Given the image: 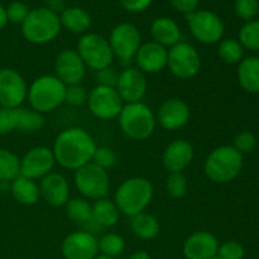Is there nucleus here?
I'll use <instances>...</instances> for the list:
<instances>
[{"mask_svg": "<svg viewBox=\"0 0 259 259\" xmlns=\"http://www.w3.org/2000/svg\"><path fill=\"white\" fill-rule=\"evenodd\" d=\"M89 94L86 89L81 83L77 85L66 86L65 94V103L71 106H82L83 104L88 103Z\"/></svg>", "mask_w": 259, "mask_h": 259, "instance_id": "nucleus-37", "label": "nucleus"}, {"mask_svg": "<svg viewBox=\"0 0 259 259\" xmlns=\"http://www.w3.org/2000/svg\"><path fill=\"white\" fill-rule=\"evenodd\" d=\"M187 22L192 35L205 45L219 42L224 34L222 19L209 10H197L187 14Z\"/></svg>", "mask_w": 259, "mask_h": 259, "instance_id": "nucleus-11", "label": "nucleus"}, {"mask_svg": "<svg viewBox=\"0 0 259 259\" xmlns=\"http://www.w3.org/2000/svg\"><path fill=\"white\" fill-rule=\"evenodd\" d=\"M166 190L175 199H181L187 191V180L182 172L169 174L166 181Z\"/></svg>", "mask_w": 259, "mask_h": 259, "instance_id": "nucleus-35", "label": "nucleus"}, {"mask_svg": "<svg viewBox=\"0 0 259 259\" xmlns=\"http://www.w3.org/2000/svg\"><path fill=\"white\" fill-rule=\"evenodd\" d=\"M56 164L52 149L38 146L28 151L20 159V175L30 180H42L51 174Z\"/></svg>", "mask_w": 259, "mask_h": 259, "instance_id": "nucleus-14", "label": "nucleus"}, {"mask_svg": "<svg viewBox=\"0 0 259 259\" xmlns=\"http://www.w3.org/2000/svg\"><path fill=\"white\" fill-rule=\"evenodd\" d=\"M126 259H152V258L146 250H138V252H134L133 254L129 255Z\"/></svg>", "mask_w": 259, "mask_h": 259, "instance_id": "nucleus-47", "label": "nucleus"}, {"mask_svg": "<svg viewBox=\"0 0 259 259\" xmlns=\"http://www.w3.org/2000/svg\"><path fill=\"white\" fill-rule=\"evenodd\" d=\"M109 43L114 56L121 61H129L136 56L142 46V37L136 25L121 23L113 29Z\"/></svg>", "mask_w": 259, "mask_h": 259, "instance_id": "nucleus-12", "label": "nucleus"}, {"mask_svg": "<svg viewBox=\"0 0 259 259\" xmlns=\"http://www.w3.org/2000/svg\"><path fill=\"white\" fill-rule=\"evenodd\" d=\"M7 22H8L7 10H5L4 8H3L2 5H0V29H3V28L5 27Z\"/></svg>", "mask_w": 259, "mask_h": 259, "instance_id": "nucleus-48", "label": "nucleus"}, {"mask_svg": "<svg viewBox=\"0 0 259 259\" xmlns=\"http://www.w3.org/2000/svg\"><path fill=\"white\" fill-rule=\"evenodd\" d=\"M40 197L51 206H63L70 197V186L65 177L57 172H51L39 184Z\"/></svg>", "mask_w": 259, "mask_h": 259, "instance_id": "nucleus-21", "label": "nucleus"}, {"mask_svg": "<svg viewBox=\"0 0 259 259\" xmlns=\"http://www.w3.org/2000/svg\"><path fill=\"white\" fill-rule=\"evenodd\" d=\"M91 162L100 167V168L108 171L109 168H111L116 163V154L109 147H96Z\"/></svg>", "mask_w": 259, "mask_h": 259, "instance_id": "nucleus-36", "label": "nucleus"}, {"mask_svg": "<svg viewBox=\"0 0 259 259\" xmlns=\"http://www.w3.org/2000/svg\"><path fill=\"white\" fill-rule=\"evenodd\" d=\"M194 159V148L190 142L176 139L167 146L163 153V166L169 174L182 172Z\"/></svg>", "mask_w": 259, "mask_h": 259, "instance_id": "nucleus-22", "label": "nucleus"}, {"mask_svg": "<svg viewBox=\"0 0 259 259\" xmlns=\"http://www.w3.org/2000/svg\"><path fill=\"white\" fill-rule=\"evenodd\" d=\"M218 55L224 62L234 65V63H239L243 60L244 48L240 45L239 40L229 38V39H224L220 42L219 47H218Z\"/></svg>", "mask_w": 259, "mask_h": 259, "instance_id": "nucleus-33", "label": "nucleus"}, {"mask_svg": "<svg viewBox=\"0 0 259 259\" xmlns=\"http://www.w3.org/2000/svg\"><path fill=\"white\" fill-rule=\"evenodd\" d=\"M61 20L56 13L47 8L30 10L22 23V33L25 39L34 45H45L58 35L61 30Z\"/></svg>", "mask_w": 259, "mask_h": 259, "instance_id": "nucleus-6", "label": "nucleus"}, {"mask_svg": "<svg viewBox=\"0 0 259 259\" xmlns=\"http://www.w3.org/2000/svg\"><path fill=\"white\" fill-rule=\"evenodd\" d=\"M118 206L115 202L109 199L96 200L93 205V222L101 228H110L118 223L119 220Z\"/></svg>", "mask_w": 259, "mask_h": 259, "instance_id": "nucleus-26", "label": "nucleus"}, {"mask_svg": "<svg viewBox=\"0 0 259 259\" xmlns=\"http://www.w3.org/2000/svg\"><path fill=\"white\" fill-rule=\"evenodd\" d=\"M62 254L65 259H95L99 254L98 239L86 230L71 233L62 242Z\"/></svg>", "mask_w": 259, "mask_h": 259, "instance_id": "nucleus-16", "label": "nucleus"}, {"mask_svg": "<svg viewBox=\"0 0 259 259\" xmlns=\"http://www.w3.org/2000/svg\"><path fill=\"white\" fill-rule=\"evenodd\" d=\"M46 3H47V9L51 10V12L56 13V14L58 12H63L62 0H46Z\"/></svg>", "mask_w": 259, "mask_h": 259, "instance_id": "nucleus-46", "label": "nucleus"}, {"mask_svg": "<svg viewBox=\"0 0 259 259\" xmlns=\"http://www.w3.org/2000/svg\"><path fill=\"white\" fill-rule=\"evenodd\" d=\"M174 8L179 12L185 14H191L196 12V8L199 5V0H169Z\"/></svg>", "mask_w": 259, "mask_h": 259, "instance_id": "nucleus-45", "label": "nucleus"}, {"mask_svg": "<svg viewBox=\"0 0 259 259\" xmlns=\"http://www.w3.org/2000/svg\"><path fill=\"white\" fill-rule=\"evenodd\" d=\"M18 124V108H2L0 109V136L17 131Z\"/></svg>", "mask_w": 259, "mask_h": 259, "instance_id": "nucleus-38", "label": "nucleus"}, {"mask_svg": "<svg viewBox=\"0 0 259 259\" xmlns=\"http://www.w3.org/2000/svg\"><path fill=\"white\" fill-rule=\"evenodd\" d=\"M77 53L82 58L86 67L95 71L109 67L114 60V53L109 40L96 33H88L78 39Z\"/></svg>", "mask_w": 259, "mask_h": 259, "instance_id": "nucleus-7", "label": "nucleus"}, {"mask_svg": "<svg viewBox=\"0 0 259 259\" xmlns=\"http://www.w3.org/2000/svg\"><path fill=\"white\" fill-rule=\"evenodd\" d=\"M210 259H222V258L218 257V255H215V257H212V258H210Z\"/></svg>", "mask_w": 259, "mask_h": 259, "instance_id": "nucleus-50", "label": "nucleus"}, {"mask_svg": "<svg viewBox=\"0 0 259 259\" xmlns=\"http://www.w3.org/2000/svg\"><path fill=\"white\" fill-rule=\"evenodd\" d=\"M96 143L93 137L80 126H71L61 132L53 144L56 163L63 168L77 171L90 163Z\"/></svg>", "mask_w": 259, "mask_h": 259, "instance_id": "nucleus-1", "label": "nucleus"}, {"mask_svg": "<svg viewBox=\"0 0 259 259\" xmlns=\"http://www.w3.org/2000/svg\"><path fill=\"white\" fill-rule=\"evenodd\" d=\"M218 257L222 259H243L244 258V248L234 240H229L219 244Z\"/></svg>", "mask_w": 259, "mask_h": 259, "instance_id": "nucleus-41", "label": "nucleus"}, {"mask_svg": "<svg viewBox=\"0 0 259 259\" xmlns=\"http://www.w3.org/2000/svg\"><path fill=\"white\" fill-rule=\"evenodd\" d=\"M190 108L186 101L172 98L164 101L158 110V121L166 131H177L189 123Z\"/></svg>", "mask_w": 259, "mask_h": 259, "instance_id": "nucleus-19", "label": "nucleus"}, {"mask_svg": "<svg viewBox=\"0 0 259 259\" xmlns=\"http://www.w3.org/2000/svg\"><path fill=\"white\" fill-rule=\"evenodd\" d=\"M235 12H237L238 17L249 22L258 15L259 2L258 0H237Z\"/></svg>", "mask_w": 259, "mask_h": 259, "instance_id": "nucleus-39", "label": "nucleus"}, {"mask_svg": "<svg viewBox=\"0 0 259 259\" xmlns=\"http://www.w3.org/2000/svg\"><path fill=\"white\" fill-rule=\"evenodd\" d=\"M10 190H12V195L15 201L22 205H28V206L34 205L40 197L39 186L37 185V182L34 180L22 176V175L13 180Z\"/></svg>", "mask_w": 259, "mask_h": 259, "instance_id": "nucleus-25", "label": "nucleus"}, {"mask_svg": "<svg viewBox=\"0 0 259 259\" xmlns=\"http://www.w3.org/2000/svg\"><path fill=\"white\" fill-rule=\"evenodd\" d=\"M55 71V76L63 85H77L85 77L86 66L77 51L63 50L56 58Z\"/></svg>", "mask_w": 259, "mask_h": 259, "instance_id": "nucleus-15", "label": "nucleus"}, {"mask_svg": "<svg viewBox=\"0 0 259 259\" xmlns=\"http://www.w3.org/2000/svg\"><path fill=\"white\" fill-rule=\"evenodd\" d=\"M234 147L240 154L250 153L257 147V138L252 132H240L234 138Z\"/></svg>", "mask_w": 259, "mask_h": 259, "instance_id": "nucleus-40", "label": "nucleus"}, {"mask_svg": "<svg viewBox=\"0 0 259 259\" xmlns=\"http://www.w3.org/2000/svg\"><path fill=\"white\" fill-rule=\"evenodd\" d=\"M153 0H120L121 7L128 12L138 13L146 10Z\"/></svg>", "mask_w": 259, "mask_h": 259, "instance_id": "nucleus-44", "label": "nucleus"}, {"mask_svg": "<svg viewBox=\"0 0 259 259\" xmlns=\"http://www.w3.org/2000/svg\"><path fill=\"white\" fill-rule=\"evenodd\" d=\"M20 175V159L8 149H0V181H13Z\"/></svg>", "mask_w": 259, "mask_h": 259, "instance_id": "nucleus-31", "label": "nucleus"}, {"mask_svg": "<svg viewBox=\"0 0 259 259\" xmlns=\"http://www.w3.org/2000/svg\"><path fill=\"white\" fill-rule=\"evenodd\" d=\"M7 10V17L8 20L13 23H23L25 20V18L28 17L30 10L28 9V7L25 4L20 2H14L8 7Z\"/></svg>", "mask_w": 259, "mask_h": 259, "instance_id": "nucleus-43", "label": "nucleus"}, {"mask_svg": "<svg viewBox=\"0 0 259 259\" xmlns=\"http://www.w3.org/2000/svg\"><path fill=\"white\" fill-rule=\"evenodd\" d=\"M219 242L210 232H196L184 243V255L186 259H210L218 254Z\"/></svg>", "mask_w": 259, "mask_h": 259, "instance_id": "nucleus-20", "label": "nucleus"}, {"mask_svg": "<svg viewBox=\"0 0 259 259\" xmlns=\"http://www.w3.org/2000/svg\"><path fill=\"white\" fill-rule=\"evenodd\" d=\"M66 85L56 76L43 75L35 78L28 89V100L33 110L50 113L65 103Z\"/></svg>", "mask_w": 259, "mask_h": 259, "instance_id": "nucleus-4", "label": "nucleus"}, {"mask_svg": "<svg viewBox=\"0 0 259 259\" xmlns=\"http://www.w3.org/2000/svg\"><path fill=\"white\" fill-rule=\"evenodd\" d=\"M28 95L24 78L15 70H0V105L3 108H20Z\"/></svg>", "mask_w": 259, "mask_h": 259, "instance_id": "nucleus-13", "label": "nucleus"}, {"mask_svg": "<svg viewBox=\"0 0 259 259\" xmlns=\"http://www.w3.org/2000/svg\"><path fill=\"white\" fill-rule=\"evenodd\" d=\"M151 34L154 42L159 43L163 47H172L177 45L181 38L179 25L169 18H157L151 25Z\"/></svg>", "mask_w": 259, "mask_h": 259, "instance_id": "nucleus-23", "label": "nucleus"}, {"mask_svg": "<svg viewBox=\"0 0 259 259\" xmlns=\"http://www.w3.org/2000/svg\"><path fill=\"white\" fill-rule=\"evenodd\" d=\"M119 73L120 72H118L116 68L111 67V66L103 68L100 71H96V81H98V85L108 86V88H116Z\"/></svg>", "mask_w": 259, "mask_h": 259, "instance_id": "nucleus-42", "label": "nucleus"}, {"mask_svg": "<svg viewBox=\"0 0 259 259\" xmlns=\"http://www.w3.org/2000/svg\"><path fill=\"white\" fill-rule=\"evenodd\" d=\"M239 43L249 51H259V20H249L239 30Z\"/></svg>", "mask_w": 259, "mask_h": 259, "instance_id": "nucleus-34", "label": "nucleus"}, {"mask_svg": "<svg viewBox=\"0 0 259 259\" xmlns=\"http://www.w3.org/2000/svg\"><path fill=\"white\" fill-rule=\"evenodd\" d=\"M88 104L91 114L101 120L118 118L124 106V101L121 100L115 88L101 85L95 86L90 91Z\"/></svg>", "mask_w": 259, "mask_h": 259, "instance_id": "nucleus-10", "label": "nucleus"}, {"mask_svg": "<svg viewBox=\"0 0 259 259\" xmlns=\"http://www.w3.org/2000/svg\"><path fill=\"white\" fill-rule=\"evenodd\" d=\"M131 227L134 234L143 240H152L159 234L158 220L144 211L132 218Z\"/></svg>", "mask_w": 259, "mask_h": 259, "instance_id": "nucleus-28", "label": "nucleus"}, {"mask_svg": "<svg viewBox=\"0 0 259 259\" xmlns=\"http://www.w3.org/2000/svg\"><path fill=\"white\" fill-rule=\"evenodd\" d=\"M66 212L67 217L77 224H89L93 220V205L81 197L68 200L66 204Z\"/></svg>", "mask_w": 259, "mask_h": 259, "instance_id": "nucleus-30", "label": "nucleus"}, {"mask_svg": "<svg viewBox=\"0 0 259 259\" xmlns=\"http://www.w3.org/2000/svg\"><path fill=\"white\" fill-rule=\"evenodd\" d=\"M168 50L157 42H147L136 53V63L143 73H157L167 66Z\"/></svg>", "mask_w": 259, "mask_h": 259, "instance_id": "nucleus-18", "label": "nucleus"}, {"mask_svg": "<svg viewBox=\"0 0 259 259\" xmlns=\"http://www.w3.org/2000/svg\"><path fill=\"white\" fill-rule=\"evenodd\" d=\"M75 186L82 196L96 201L108 195L110 179L108 171L90 162L75 172Z\"/></svg>", "mask_w": 259, "mask_h": 259, "instance_id": "nucleus-8", "label": "nucleus"}, {"mask_svg": "<svg viewBox=\"0 0 259 259\" xmlns=\"http://www.w3.org/2000/svg\"><path fill=\"white\" fill-rule=\"evenodd\" d=\"M167 66L176 77L189 80L200 71L201 58L194 46L187 42H179L168 50Z\"/></svg>", "mask_w": 259, "mask_h": 259, "instance_id": "nucleus-9", "label": "nucleus"}, {"mask_svg": "<svg viewBox=\"0 0 259 259\" xmlns=\"http://www.w3.org/2000/svg\"><path fill=\"white\" fill-rule=\"evenodd\" d=\"M243 154L234 147L222 146L207 156L204 164L205 175L215 184H228L240 174Z\"/></svg>", "mask_w": 259, "mask_h": 259, "instance_id": "nucleus-3", "label": "nucleus"}, {"mask_svg": "<svg viewBox=\"0 0 259 259\" xmlns=\"http://www.w3.org/2000/svg\"><path fill=\"white\" fill-rule=\"evenodd\" d=\"M61 25L76 34H82L88 32L91 25V17L86 10L81 8H68L61 14Z\"/></svg>", "mask_w": 259, "mask_h": 259, "instance_id": "nucleus-27", "label": "nucleus"}, {"mask_svg": "<svg viewBox=\"0 0 259 259\" xmlns=\"http://www.w3.org/2000/svg\"><path fill=\"white\" fill-rule=\"evenodd\" d=\"M98 245L100 254L116 258L123 254L124 249H125V240L123 239L121 235L115 234V233H108L98 240Z\"/></svg>", "mask_w": 259, "mask_h": 259, "instance_id": "nucleus-32", "label": "nucleus"}, {"mask_svg": "<svg viewBox=\"0 0 259 259\" xmlns=\"http://www.w3.org/2000/svg\"><path fill=\"white\" fill-rule=\"evenodd\" d=\"M147 78L138 68H125L119 73L116 91L126 104L139 103L146 96Z\"/></svg>", "mask_w": 259, "mask_h": 259, "instance_id": "nucleus-17", "label": "nucleus"}, {"mask_svg": "<svg viewBox=\"0 0 259 259\" xmlns=\"http://www.w3.org/2000/svg\"><path fill=\"white\" fill-rule=\"evenodd\" d=\"M118 118L123 133L136 141L148 139L156 129L153 111L142 101L125 104Z\"/></svg>", "mask_w": 259, "mask_h": 259, "instance_id": "nucleus-5", "label": "nucleus"}, {"mask_svg": "<svg viewBox=\"0 0 259 259\" xmlns=\"http://www.w3.org/2000/svg\"><path fill=\"white\" fill-rule=\"evenodd\" d=\"M95 259H115V258H111V257H108V255H103V254H98L95 257Z\"/></svg>", "mask_w": 259, "mask_h": 259, "instance_id": "nucleus-49", "label": "nucleus"}, {"mask_svg": "<svg viewBox=\"0 0 259 259\" xmlns=\"http://www.w3.org/2000/svg\"><path fill=\"white\" fill-rule=\"evenodd\" d=\"M45 126V116L33 109L18 108L17 131L22 133H35Z\"/></svg>", "mask_w": 259, "mask_h": 259, "instance_id": "nucleus-29", "label": "nucleus"}, {"mask_svg": "<svg viewBox=\"0 0 259 259\" xmlns=\"http://www.w3.org/2000/svg\"><path fill=\"white\" fill-rule=\"evenodd\" d=\"M238 80L243 90L250 94L259 93V57L243 58L238 67Z\"/></svg>", "mask_w": 259, "mask_h": 259, "instance_id": "nucleus-24", "label": "nucleus"}, {"mask_svg": "<svg viewBox=\"0 0 259 259\" xmlns=\"http://www.w3.org/2000/svg\"><path fill=\"white\" fill-rule=\"evenodd\" d=\"M153 197V186L143 177L125 180L115 192V205L126 217H136L146 210Z\"/></svg>", "mask_w": 259, "mask_h": 259, "instance_id": "nucleus-2", "label": "nucleus"}]
</instances>
